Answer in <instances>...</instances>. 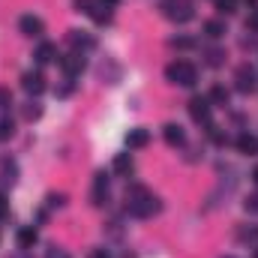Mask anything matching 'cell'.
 Listing matches in <instances>:
<instances>
[{
	"instance_id": "1",
	"label": "cell",
	"mask_w": 258,
	"mask_h": 258,
	"mask_svg": "<svg viewBox=\"0 0 258 258\" xmlns=\"http://www.w3.org/2000/svg\"><path fill=\"white\" fill-rule=\"evenodd\" d=\"M159 198L153 192H147L144 186H132L126 195V210L132 216H138V219H147V216H153V213H159Z\"/></svg>"
},
{
	"instance_id": "2",
	"label": "cell",
	"mask_w": 258,
	"mask_h": 258,
	"mask_svg": "<svg viewBox=\"0 0 258 258\" xmlns=\"http://www.w3.org/2000/svg\"><path fill=\"white\" fill-rule=\"evenodd\" d=\"M165 78L171 84H180V87H192L198 81V69H195L189 60H174V63L165 66Z\"/></svg>"
},
{
	"instance_id": "3",
	"label": "cell",
	"mask_w": 258,
	"mask_h": 258,
	"mask_svg": "<svg viewBox=\"0 0 258 258\" xmlns=\"http://www.w3.org/2000/svg\"><path fill=\"white\" fill-rule=\"evenodd\" d=\"M159 9H162V15H165L168 21H174V24H186L195 15V9H192L189 0H162Z\"/></svg>"
},
{
	"instance_id": "4",
	"label": "cell",
	"mask_w": 258,
	"mask_h": 258,
	"mask_svg": "<svg viewBox=\"0 0 258 258\" xmlns=\"http://www.w3.org/2000/svg\"><path fill=\"white\" fill-rule=\"evenodd\" d=\"M189 117H192L195 123H210V99L192 96L189 99Z\"/></svg>"
},
{
	"instance_id": "5",
	"label": "cell",
	"mask_w": 258,
	"mask_h": 258,
	"mask_svg": "<svg viewBox=\"0 0 258 258\" xmlns=\"http://www.w3.org/2000/svg\"><path fill=\"white\" fill-rule=\"evenodd\" d=\"M18 30H21L24 36H42L45 24H42V18H39V15H21V21H18Z\"/></svg>"
},
{
	"instance_id": "6",
	"label": "cell",
	"mask_w": 258,
	"mask_h": 258,
	"mask_svg": "<svg viewBox=\"0 0 258 258\" xmlns=\"http://www.w3.org/2000/svg\"><path fill=\"white\" fill-rule=\"evenodd\" d=\"M234 81H237V90L249 93V90L255 87V69H252L249 63H243L237 72H234Z\"/></svg>"
},
{
	"instance_id": "7",
	"label": "cell",
	"mask_w": 258,
	"mask_h": 258,
	"mask_svg": "<svg viewBox=\"0 0 258 258\" xmlns=\"http://www.w3.org/2000/svg\"><path fill=\"white\" fill-rule=\"evenodd\" d=\"M21 87H24L27 93H33V96H39V93L45 90V78H42V72H24V75H21Z\"/></svg>"
},
{
	"instance_id": "8",
	"label": "cell",
	"mask_w": 258,
	"mask_h": 258,
	"mask_svg": "<svg viewBox=\"0 0 258 258\" xmlns=\"http://www.w3.org/2000/svg\"><path fill=\"white\" fill-rule=\"evenodd\" d=\"M126 144H129V150H141V147H147V144H150V129H144V126L129 129Z\"/></svg>"
},
{
	"instance_id": "9",
	"label": "cell",
	"mask_w": 258,
	"mask_h": 258,
	"mask_svg": "<svg viewBox=\"0 0 258 258\" xmlns=\"http://www.w3.org/2000/svg\"><path fill=\"white\" fill-rule=\"evenodd\" d=\"M105 198H108V177L105 171H99L93 177V204H105Z\"/></svg>"
},
{
	"instance_id": "10",
	"label": "cell",
	"mask_w": 258,
	"mask_h": 258,
	"mask_svg": "<svg viewBox=\"0 0 258 258\" xmlns=\"http://www.w3.org/2000/svg\"><path fill=\"white\" fill-rule=\"evenodd\" d=\"M162 135H165V141H168L171 147H180V144L186 141V135H183V129L177 126V123H165V126H162Z\"/></svg>"
},
{
	"instance_id": "11",
	"label": "cell",
	"mask_w": 258,
	"mask_h": 258,
	"mask_svg": "<svg viewBox=\"0 0 258 258\" xmlns=\"http://www.w3.org/2000/svg\"><path fill=\"white\" fill-rule=\"evenodd\" d=\"M60 63H63L66 75H69V78H75V75H78V72H81V69H84V57H81V54H78V51H75V54H69V57H63V60H60Z\"/></svg>"
},
{
	"instance_id": "12",
	"label": "cell",
	"mask_w": 258,
	"mask_h": 258,
	"mask_svg": "<svg viewBox=\"0 0 258 258\" xmlns=\"http://www.w3.org/2000/svg\"><path fill=\"white\" fill-rule=\"evenodd\" d=\"M114 171H117V174H123V177H129V174L135 171V162H132V156H129V153H117V156H114Z\"/></svg>"
},
{
	"instance_id": "13",
	"label": "cell",
	"mask_w": 258,
	"mask_h": 258,
	"mask_svg": "<svg viewBox=\"0 0 258 258\" xmlns=\"http://www.w3.org/2000/svg\"><path fill=\"white\" fill-rule=\"evenodd\" d=\"M36 240H39V234H36V228H33V225H24V228L18 231V246H21V249H30Z\"/></svg>"
},
{
	"instance_id": "14",
	"label": "cell",
	"mask_w": 258,
	"mask_h": 258,
	"mask_svg": "<svg viewBox=\"0 0 258 258\" xmlns=\"http://www.w3.org/2000/svg\"><path fill=\"white\" fill-rule=\"evenodd\" d=\"M54 54H57V48H54L51 42H42V45L36 48V54H33V57H36V63H39V66H45V63H51V60H54Z\"/></svg>"
},
{
	"instance_id": "15",
	"label": "cell",
	"mask_w": 258,
	"mask_h": 258,
	"mask_svg": "<svg viewBox=\"0 0 258 258\" xmlns=\"http://www.w3.org/2000/svg\"><path fill=\"white\" fill-rule=\"evenodd\" d=\"M237 150H240V153H246V156H255V153H258V141L252 138V135H246V132H243V135H237Z\"/></svg>"
},
{
	"instance_id": "16",
	"label": "cell",
	"mask_w": 258,
	"mask_h": 258,
	"mask_svg": "<svg viewBox=\"0 0 258 258\" xmlns=\"http://www.w3.org/2000/svg\"><path fill=\"white\" fill-rule=\"evenodd\" d=\"M90 15H93V21H96V24H108V21H111V6L99 3V6H96Z\"/></svg>"
},
{
	"instance_id": "17",
	"label": "cell",
	"mask_w": 258,
	"mask_h": 258,
	"mask_svg": "<svg viewBox=\"0 0 258 258\" xmlns=\"http://www.w3.org/2000/svg\"><path fill=\"white\" fill-rule=\"evenodd\" d=\"M204 33H207V36H210V39H219V36H222V33H225V24H222V21H216V18H213V21H207V24H204Z\"/></svg>"
},
{
	"instance_id": "18",
	"label": "cell",
	"mask_w": 258,
	"mask_h": 258,
	"mask_svg": "<svg viewBox=\"0 0 258 258\" xmlns=\"http://www.w3.org/2000/svg\"><path fill=\"white\" fill-rule=\"evenodd\" d=\"M12 132H15V123H12V117H0V141H6V138H12Z\"/></svg>"
},
{
	"instance_id": "19",
	"label": "cell",
	"mask_w": 258,
	"mask_h": 258,
	"mask_svg": "<svg viewBox=\"0 0 258 258\" xmlns=\"http://www.w3.org/2000/svg\"><path fill=\"white\" fill-rule=\"evenodd\" d=\"M69 42H72V45H84V48H90V45H93V39H90V36H84L81 30H69Z\"/></svg>"
},
{
	"instance_id": "20",
	"label": "cell",
	"mask_w": 258,
	"mask_h": 258,
	"mask_svg": "<svg viewBox=\"0 0 258 258\" xmlns=\"http://www.w3.org/2000/svg\"><path fill=\"white\" fill-rule=\"evenodd\" d=\"M210 102H216V105H225V102H228V90H225L222 84H216V87L210 90Z\"/></svg>"
},
{
	"instance_id": "21",
	"label": "cell",
	"mask_w": 258,
	"mask_h": 258,
	"mask_svg": "<svg viewBox=\"0 0 258 258\" xmlns=\"http://www.w3.org/2000/svg\"><path fill=\"white\" fill-rule=\"evenodd\" d=\"M237 3L240 0H216V9L225 12V15H231V12H237Z\"/></svg>"
},
{
	"instance_id": "22",
	"label": "cell",
	"mask_w": 258,
	"mask_h": 258,
	"mask_svg": "<svg viewBox=\"0 0 258 258\" xmlns=\"http://www.w3.org/2000/svg\"><path fill=\"white\" fill-rule=\"evenodd\" d=\"M222 57H225V51H222V48H210V51H207V63H210V66H219V63H222Z\"/></svg>"
},
{
	"instance_id": "23",
	"label": "cell",
	"mask_w": 258,
	"mask_h": 258,
	"mask_svg": "<svg viewBox=\"0 0 258 258\" xmlns=\"http://www.w3.org/2000/svg\"><path fill=\"white\" fill-rule=\"evenodd\" d=\"M75 9H78V12H87V15H90V12L96 9V0H75Z\"/></svg>"
},
{
	"instance_id": "24",
	"label": "cell",
	"mask_w": 258,
	"mask_h": 258,
	"mask_svg": "<svg viewBox=\"0 0 258 258\" xmlns=\"http://www.w3.org/2000/svg\"><path fill=\"white\" fill-rule=\"evenodd\" d=\"M243 207H246V213H255L258 216V192H252L246 201H243Z\"/></svg>"
},
{
	"instance_id": "25",
	"label": "cell",
	"mask_w": 258,
	"mask_h": 258,
	"mask_svg": "<svg viewBox=\"0 0 258 258\" xmlns=\"http://www.w3.org/2000/svg\"><path fill=\"white\" fill-rule=\"evenodd\" d=\"M63 201H66V195H60V192H57V195H54V192L48 195V207H63Z\"/></svg>"
},
{
	"instance_id": "26",
	"label": "cell",
	"mask_w": 258,
	"mask_h": 258,
	"mask_svg": "<svg viewBox=\"0 0 258 258\" xmlns=\"http://www.w3.org/2000/svg\"><path fill=\"white\" fill-rule=\"evenodd\" d=\"M45 258H69V252H66V249H60V246H51V249L45 252Z\"/></svg>"
},
{
	"instance_id": "27",
	"label": "cell",
	"mask_w": 258,
	"mask_h": 258,
	"mask_svg": "<svg viewBox=\"0 0 258 258\" xmlns=\"http://www.w3.org/2000/svg\"><path fill=\"white\" fill-rule=\"evenodd\" d=\"M39 114H42V108H39V105H27V108H24V117H27V120L39 117Z\"/></svg>"
},
{
	"instance_id": "28",
	"label": "cell",
	"mask_w": 258,
	"mask_h": 258,
	"mask_svg": "<svg viewBox=\"0 0 258 258\" xmlns=\"http://www.w3.org/2000/svg\"><path fill=\"white\" fill-rule=\"evenodd\" d=\"M6 105H12V93L6 87H0V108H6Z\"/></svg>"
},
{
	"instance_id": "29",
	"label": "cell",
	"mask_w": 258,
	"mask_h": 258,
	"mask_svg": "<svg viewBox=\"0 0 258 258\" xmlns=\"http://www.w3.org/2000/svg\"><path fill=\"white\" fill-rule=\"evenodd\" d=\"M171 45H177V48H192V39H186V36H180V39H174Z\"/></svg>"
},
{
	"instance_id": "30",
	"label": "cell",
	"mask_w": 258,
	"mask_h": 258,
	"mask_svg": "<svg viewBox=\"0 0 258 258\" xmlns=\"http://www.w3.org/2000/svg\"><path fill=\"white\" fill-rule=\"evenodd\" d=\"M9 213V201H6V195H0V219Z\"/></svg>"
},
{
	"instance_id": "31",
	"label": "cell",
	"mask_w": 258,
	"mask_h": 258,
	"mask_svg": "<svg viewBox=\"0 0 258 258\" xmlns=\"http://www.w3.org/2000/svg\"><path fill=\"white\" fill-rule=\"evenodd\" d=\"M87 258H111V255H108V249H90Z\"/></svg>"
},
{
	"instance_id": "32",
	"label": "cell",
	"mask_w": 258,
	"mask_h": 258,
	"mask_svg": "<svg viewBox=\"0 0 258 258\" xmlns=\"http://www.w3.org/2000/svg\"><path fill=\"white\" fill-rule=\"evenodd\" d=\"M246 27H249V30H258V12H252V15H249V21H246Z\"/></svg>"
},
{
	"instance_id": "33",
	"label": "cell",
	"mask_w": 258,
	"mask_h": 258,
	"mask_svg": "<svg viewBox=\"0 0 258 258\" xmlns=\"http://www.w3.org/2000/svg\"><path fill=\"white\" fill-rule=\"evenodd\" d=\"M252 183L258 186V168H252Z\"/></svg>"
},
{
	"instance_id": "34",
	"label": "cell",
	"mask_w": 258,
	"mask_h": 258,
	"mask_svg": "<svg viewBox=\"0 0 258 258\" xmlns=\"http://www.w3.org/2000/svg\"><path fill=\"white\" fill-rule=\"evenodd\" d=\"M99 3H105V6H114V3H117V0H99Z\"/></svg>"
},
{
	"instance_id": "35",
	"label": "cell",
	"mask_w": 258,
	"mask_h": 258,
	"mask_svg": "<svg viewBox=\"0 0 258 258\" xmlns=\"http://www.w3.org/2000/svg\"><path fill=\"white\" fill-rule=\"evenodd\" d=\"M246 3H249V6H255V3H258V0H246Z\"/></svg>"
},
{
	"instance_id": "36",
	"label": "cell",
	"mask_w": 258,
	"mask_h": 258,
	"mask_svg": "<svg viewBox=\"0 0 258 258\" xmlns=\"http://www.w3.org/2000/svg\"><path fill=\"white\" fill-rule=\"evenodd\" d=\"M225 258H234V255H225Z\"/></svg>"
},
{
	"instance_id": "37",
	"label": "cell",
	"mask_w": 258,
	"mask_h": 258,
	"mask_svg": "<svg viewBox=\"0 0 258 258\" xmlns=\"http://www.w3.org/2000/svg\"><path fill=\"white\" fill-rule=\"evenodd\" d=\"M255 258H258V252H255Z\"/></svg>"
}]
</instances>
